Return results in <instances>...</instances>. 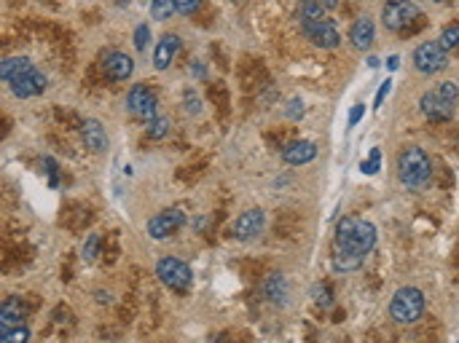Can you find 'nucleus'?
Wrapping results in <instances>:
<instances>
[{"instance_id": "obj_30", "label": "nucleus", "mask_w": 459, "mask_h": 343, "mask_svg": "<svg viewBox=\"0 0 459 343\" xmlns=\"http://www.w3.org/2000/svg\"><path fill=\"white\" fill-rule=\"evenodd\" d=\"M199 108H202L199 97H196L193 91H186V111H188V113H199Z\"/></svg>"}, {"instance_id": "obj_31", "label": "nucleus", "mask_w": 459, "mask_h": 343, "mask_svg": "<svg viewBox=\"0 0 459 343\" xmlns=\"http://www.w3.org/2000/svg\"><path fill=\"white\" fill-rule=\"evenodd\" d=\"M285 116H288V118H301V116H303L301 100H291V105H288V111H285Z\"/></svg>"}, {"instance_id": "obj_19", "label": "nucleus", "mask_w": 459, "mask_h": 343, "mask_svg": "<svg viewBox=\"0 0 459 343\" xmlns=\"http://www.w3.org/2000/svg\"><path fill=\"white\" fill-rule=\"evenodd\" d=\"M27 70H33V62H30L27 56H9V59L0 65V78H3L6 83H11V81H16L19 76H24Z\"/></svg>"}, {"instance_id": "obj_22", "label": "nucleus", "mask_w": 459, "mask_h": 343, "mask_svg": "<svg viewBox=\"0 0 459 343\" xmlns=\"http://www.w3.org/2000/svg\"><path fill=\"white\" fill-rule=\"evenodd\" d=\"M325 9L320 0H301V22H312V19H323Z\"/></svg>"}, {"instance_id": "obj_14", "label": "nucleus", "mask_w": 459, "mask_h": 343, "mask_svg": "<svg viewBox=\"0 0 459 343\" xmlns=\"http://www.w3.org/2000/svg\"><path fill=\"white\" fill-rule=\"evenodd\" d=\"M314 155H317V145L309 143V140H296V143L285 145L282 161L291 166H301V164H309Z\"/></svg>"}, {"instance_id": "obj_36", "label": "nucleus", "mask_w": 459, "mask_h": 343, "mask_svg": "<svg viewBox=\"0 0 459 343\" xmlns=\"http://www.w3.org/2000/svg\"><path fill=\"white\" fill-rule=\"evenodd\" d=\"M398 62H400L398 56H390V59H387V67H390V70H398Z\"/></svg>"}, {"instance_id": "obj_37", "label": "nucleus", "mask_w": 459, "mask_h": 343, "mask_svg": "<svg viewBox=\"0 0 459 343\" xmlns=\"http://www.w3.org/2000/svg\"><path fill=\"white\" fill-rule=\"evenodd\" d=\"M191 73H196V76L202 78V76H204V67H202V62H196V67H191Z\"/></svg>"}, {"instance_id": "obj_39", "label": "nucleus", "mask_w": 459, "mask_h": 343, "mask_svg": "<svg viewBox=\"0 0 459 343\" xmlns=\"http://www.w3.org/2000/svg\"><path fill=\"white\" fill-rule=\"evenodd\" d=\"M435 3H443V0H435Z\"/></svg>"}, {"instance_id": "obj_9", "label": "nucleus", "mask_w": 459, "mask_h": 343, "mask_svg": "<svg viewBox=\"0 0 459 343\" xmlns=\"http://www.w3.org/2000/svg\"><path fill=\"white\" fill-rule=\"evenodd\" d=\"M303 35L309 38V43L320 46V48H336L341 43V35H338L336 24L328 22V19H312V22H301Z\"/></svg>"}, {"instance_id": "obj_32", "label": "nucleus", "mask_w": 459, "mask_h": 343, "mask_svg": "<svg viewBox=\"0 0 459 343\" xmlns=\"http://www.w3.org/2000/svg\"><path fill=\"white\" fill-rule=\"evenodd\" d=\"M390 86H392V81H384L379 86V91H376V100H373V108H381V102H384V97L390 94Z\"/></svg>"}, {"instance_id": "obj_5", "label": "nucleus", "mask_w": 459, "mask_h": 343, "mask_svg": "<svg viewBox=\"0 0 459 343\" xmlns=\"http://www.w3.org/2000/svg\"><path fill=\"white\" fill-rule=\"evenodd\" d=\"M416 19H422V14H419V6L411 3V0H392L381 9V22L392 33H400Z\"/></svg>"}, {"instance_id": "obj_17", "label": "nucleus", "mask_w": 459, "mask_h": 343, "mask_svg": "<svg viewBox=\"0 0 459 343\" xmlns=\"http://www.w3.org/2000/svg\"><path fill=\"white\" fill-rule=\"evenodd\" d=\"M24 322V306L19 298H9L0 309V330H11Z\"/></svg>"}, {"instance_id": "obj_34", "label": "nucleus", "mask_w": 459, "mask_h": 343, "mask_svg": "<svg viewBox=\"0 0 459 343\" xmlns=\"http://www.w3.org/2000/svg\"><path fill=\"white\" fill-rule=\"evenodd\" d=\"M363 113H365V108H363V105H355L352 113H349V126H358V121L363 118Z\"/></svg>"}, {"instance_id": "obj_7", "label": "nucleus", "mask_w": 459, "mask_h": 343, "mask_svg": "<svg viewBox=\"0 0 459 343\" xmlns=\"http://www.w3.org/2000/svg\"><path fill=\"white\" fill-rule=\"evenodd\" d=\"M126 111L132 113L135 118H140V121L151 123L156 118V94L148 89L146 83H137L126 94Z\"/></svg>"}, {"instance_id": "obj_25", "label": "nucleus", "mask_w": 459, "mask_h": 343, "mask_svg": "<svg viewBox=\"0 0 459 343\" xmlns=\"http://www.w3.org/2000/svg\"><path fill=\"white\" fill-rule=\"evenodd\" d=\"M379 166H381V153H379V148H373L368 158L360 164V172H363V175H376Z\"/></svg>"}, {"instance_id": "obj_20", "label": "nucleus", "mask_w": 459, "mask_h": 343, "mask_svg": "<svg viewBox=\"0 0 459 343\" xmlns=\"http://www.w3.org/2000/svg\"><path fill=\"white\" fill-rule=\"evenodd\" d=\"M263 290H266L269 300H274V303H285V298H288V282H285V277H280V274L266 279V287Z\"/></svg>"}, {"instance_id": "obj_11", "label": "nucleus", "mask_w": 459, "mask_h": 343, "mask_svg": "<svg viewBox=\"0 0 459 343\" xmlns=\"http://www.w3.org/2000/svg\"><path fill=\"white\" fill-rule=\"evenodd\" d=\"M14 91V97H22V100H27V97H35V94H44L46 86H49V81H46L44 73H38V70H27L24 76H19L16 81H11L9 83Z\"/></svg>"}, {"instance_id": "obj_3", "label": "nucleus", "mask_w": 459, "mask_h": 343, "mask_svg": "<svg viewBox=\"0 0 459 343\" xmlns=\"http://www.w3.org/2000/svg\"><path fill=\"white\" fill-rule=\"evenodd\" d=\"M430 175H433V164L422 148H405L403 153L398 155V178L403 185L422 188L430 183Z\"/></svg>"}, {"instance_id": "obj_23", "label": "nucleus", "mask_w": 459, "mask_h": 343, "mask_svg": "<svg viewBox=\"0 0 459 343\" xmlns=\"http://www.w3.org/2000/svg\"><path fill=\"white\" fill-rule=\"evenodd\" d=\"M438 43L443 46V48H454V46H459V22H454V24H448L446 30L440 33V38H438Z\"/></svg>"}, {"instance_id": "obj_8", "label": "nucleus", "mask_w": 459, "mask_h": 343, "mask_svg": "<svg viewBox=\"0 0 459 343\" xmlns=\"http://www.w3.org/2000/svg\"><path fill=\"white\" fill-rule=\"evenodd\" d=\"M448 56H446V48L438 43V41H427V43L416 46L414 51V65L419 73L425 76H435L446 67Z\"/></svg>"}, {"instance_id": "obj_18", "label": "nucleus", "mask_w": 459, "mask_h": 343, "mask_svg": "<svg viewBox=\"0 0 459 343\" xmlns=\"http://www.w3.org/2000/svg\"><path fill=\"white\" fill-rule=\"evenodd\" d=\"M81 134H84V143L89 145L91 150H105L108 148V134H105V129H102L100 121H94V118H86L84 121V126H81Z\"/></svg>"}, {"instance_id": "obj_10", "label": "nucleus", "mask_w": 459, "mask_h": 343, "mask_svg": "<svg viewBox=\"0 0 459 343\" xmlns=\"http://www.w3.org/2000/svg\"><path fill=\"white\" fill-rule=\"evenodd\" d=\"M183 222H186L183 210H164L148 220V233L161 242V239H167V236H172V233L178 231Z\"/></svg>"}, {"instance_id": "obj_38", "label": "nucleus", "mask_w": 459, "mask_h": 343, "mask_svg": "<svg viewBox=\"0 0 459 343\" xmlns=\"http://www.w3.org/2000/svg\"><path fill=\"white\" fill-rule=\"evenodd\" d=\"M320 3H323L325 9H336V3H338V0H320Z\"/></svg>"}, {"instance_id": "obj_27", "label": "nucleus", "mask_w": 459, "mask_h": 343, "mask_svg": "<svg viewBox=\"0 0 459 343\" xmlns=\"http://www.w3.org/2000/svg\"><path fill=\"white\" fill-rule=\"evenodd\" d=\"M97 250H100V236H97V233H91V236H86V244H84V250H81L84 260L91 263V260L97 257Z\"/></svg>"}, {"instance_id": "obj_26", "label": "nucleus", "mask_w": 459, "mask_h": 343, "mask_svg": "<svg viewBox=\"0 0 459 343\" xmlns=\"http://www.w3.org/2000/svg\"><path fill=\"white\" fill-rule=\"evenodd\" d=\"M0 341L11 343V341H30V330L27 327H11V330H0Z\"/></svg>"}, {"instance_id": "obj_2", "label": "nucleus", "mask_w": 459, "mask_h": 343, "mask_svg": "<svg viewBox=\"0 0 459 343\" xmlns=\"http://www.w3.org/2000/svg\"><path fill=\"white\" fill-rule=\"evenodd\" d=\"M457 100H459L457 83H454V81H443V83H438L433 91H425V94H422L419 108H422V113H425L430 121L443 123L454 116Z\"/></svg>"}, {"instance_id": "obj_12", "label": "nucleus", "mask_w": 459, "mask_h": 343, "mask_svg": "<svg viewBox=\"0 0 459 343\" xmlns=\"http://www.w3.org/2000/svg\"><path fill=\"white\" fill-rule=\"evenodd\" d=\"M263 225H266V215H263V210H247V212H242V215L236 217L234 236H236V239H242V242H247V239H256L258 233L263 231Z\"/></svg>"}, {"instance_id": "obj_4", "label": "nucleus", "mask_w": 459, "mask_h": 343, "mask_svg": "<svg viewBox=\"0 0 459 343\" xmlns=\"http://www.w3.org/2000/svg\"><path fill=\"white\" fill-rule=\"evenodd\" d=\"M390 314L398 324H414L425 314V292L416 287H400L392 295Z\"/></svg>"}, {"instance_id": "obj_16", "label": "nucleus", "mask_w": 459, "mask_h": 343, "mask_svg": "<svg viewBox=\"0 0 459 343\" xmlns=\"http://www.w3.org/2000/svg\"><path fill=\"white\" fill-rule=\"evenodd\" d=\"M373 38H376V27H373V22H370L368 16L358 19V22L352 24V30H349V41H352V46H355L358 51H365V48L373 43Z\"/></svg>"}, {"instance_id": "obj_29", "label": "nucleus", "mask_w": 459, "mask_h": 343, "mask_svg": "<svg viewBox=\"0 0 459 343\" xmlns=\"http://www.w3.org/2000/svg\"><path fill=\"white\" fill-rule=\"evenodd\" d=\"M175 6H178V11L180 14H193V11H199V6H202V0H175Z\"/></svg>"}, {"instance_id": "obj_28", "label": "nucleus", "mask_w": 459, "mask_h": 343, "mask_svg": "<svg viewBox=\"0 0 459 343\" xmlns=\"http://www.w3.org/2000/svg\"><path fill=\"white\" fill-rule=\"evenodd\" d=\"M148 43H151V27H148V24H140V27L135 30V46H137V51H146Z\"/></svg>"}, {"instance_id": "obj_21", "label": "nucleus", "mask_w": 459, "mask_h": 343, "mask_svg": "<svg viewBox=\"0 0 459 343\" xmlns=\"http://www.w3.org/2000/svg\"><path fill=\"white\" fill-rule=\"evenodd\" d=\"M175 11H178L175 0H151V16H153V19H158V22L169 19Z\"/></svg>"}, {"instance_id": "obj_1", "label": "nucleus", "mask_w": 459, "mask_h": 343, "mask_svg": "<svg viewBox=\"0 0 459 343\" xmlns=\"http://www.w3.org/2000/svg\"><path fill=\"white\" fill-rule=\"evenodd\" d=\"M376 247V228L363 217H344L336 225V239L331 250V263L338 274H349L363 268L365 257Z\"/></svg>"}, {"instance_id": "obj_33", "label": "nucleus", "mask_w": 459, "mask_h": 343, "mask_svg": "<svg viewBox=\"0 0 459 343\" xmlns=\"http://www.w3.org/2000/svg\"><path fill=\"white\" fill-rule=\"evenodd\" d=\"M314 300H317L320 306H331V292H328V287H314Z\"/></svg>"}, {"instance_id": "obj_15", "label": "nucleus", "mask_w": 459, "mask_h": 343, "mask_svg": "<svg viewBox=\"0 0 459 343\" xmlns=\"http://www.w3.org/2000/svg\"><path fill=\"white\" fill-rule=\"evenodd\" d=\"M180 51V38L178 35H161L158 38L156 48H153V65H156V70H167L169 65H172V59L178 56Z\"/></svg>"}, {"instance_id": "obj_6", "label": "nucleus", "mask_w": 459, "mask_h": 343, "mask_svg": "<svg viewBox=\"0 0 459 343\" xmlns=\"http://www.w3.org/2000/svg\"><path fill=\"white\" fill-rule=\"evenodd\" d=\"M156 274L158 279L167 285V287L172 290H188L191 282H193V274H191V268L180 260V257H172V255H167V257H161L156 266Z\"/></svg>"}, {"instance_id": "obj_13", "label": "nucleus", "mask_w": 459, "mask_h": 343, "mask_svg": "<svg viewBox=\"0 0 459 343\" xmlns=\"http://www.w3.org/2000/svg\"><path fill=\"white\" fill-rule=\"evenodd\" d=\"M102 70H105V76L111 78V81H126V78L135 73V59L121 54V51H111V54L105 56Z\"/></svg>"}, {"instance_id": "obj_24", "label": "nucleus", "mask_w": 459, "mask_h": 343, "mask_svg": "<svg viewBox=\"0 0 459 343\" xmlns=\"http://www.w3.org/2000/svg\"><path fill=\"white\" fill-rule=\"evenodd\" d=\"M167 132H169V118H164V116H156L153 121L148 123V137H151V140H161Z\"/></svg>"}, {"instance_id": "obj_35", "label": "nucleus", "mask_w": 459, "mask_h": 343, "mask_svg": "<svg viewBox=\"0 0 459 343\" xmlns=\"http://www.w3.org/2000/svg\"><path fill=\"white\" fill-rule=\"evenodd\" d=\"M44 166L49 169V178H51V185H59V178H56V164L51 158H44Z\"/></svg>"}]
</instances>
